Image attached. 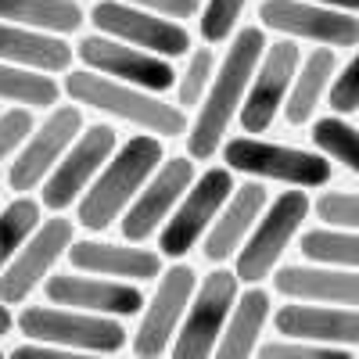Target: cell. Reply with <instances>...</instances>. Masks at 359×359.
<instances>
[{
    "label": "cell",
    "instance_id": "cell-24",
    "mask_svg": "<svg viewBox=\"0 0 359 359\" xmlns=\"http://www.w3.org/2000/svg\"><path fill=\"white\" fill-rule=\"evenodd\" d=\"M269 320V294L252 284L245 294H237V302L226 316V327L216 341V352L219 359H248L255 348H259V334Z\"/></svg>",
    "mask_w": 359,
    "mask_h": 359
},
{
    "label": "cell",
    "instance_id": "cell-3",
    "mask_svg": "<svg viewBox=\"0 0 359 359\" xmlns=\"http://www.w3.org/2000/svg\"><path fill=\"white\" fill-rule=\"evenodd\" d=\"M65 94L76 104L97 108L104 115H115L123 123L155 133V137H184L187 133V111L180 104H165L162 97H155L151 90L133 86V83H118L104 72L83 69V72H69L65 76Z\"/></svg>",
    "mask_w": 359,
    "mask_h": 359
},
{
    "label": "cell",
    "instance_id": "cell-6",
    "mask_svg": "<svg viewBox=\"0 0 359 359\" xmlns=\"http://www.w3.org/2000/svg\"><path fill=\"white\" fill-rule=\"evenodd\" d=\"M230 194H233V176H230L226 165H212V169H205L201 176H194V184L187 187V194L176 201L169 219L158 226V252H162V259H184L187 252H194Z\"/></svg>",
    "mask_w": 359,
    "mask_h": 359
},
{
    "label": "cell",
    "instance_id": "cell-21",
    "mask_svg": "<svg viewBox=\"0 0 359 359\" xmlns=\"http://www.w3.org/2000/svg\"><path fill=\"white\" fill-rule=\"evenodd\" d=\"M273 327L284 338H306L320 345H359V309L338 306H280L273 313Z\"/></svg>",
    "mask_w": 359,
    "mask_h": 359
},
{
    "label": "cell",
    "instance_id": "cell-34",
    "mask_svg": "<svg viewBox=\"0 0 359 359\" xmlns=\"http://www.w3.org/2000/svg\"><path fill=\"white\" fill-rule=\"evenodd\" d=\"M316 216L327 226H341V230H359V194L345 191H327L316 198Z\"/></svg>",
    "mask_w": 359,
    "mask_h": 359
},
{
    "label": "cell",
    "instance_id": "cell-17",
    "mask_svg": "<svg viewBox=\"0 0 359 359\" xmlns=\"http://www.w3.org/2000/svg\"><path fill=\"white\" fill-rule=\"evenodd\" d=\"M298 62H302V50L291 40L266 43L262 62H259V69L248 83V94L241 101V111H237L245 133H266L273 126V118L284 108V97L291 90V79L298 72Z\"/></svg>",
    "mask_w": 359,
    "mask_h": 359
},
{
    "label": "cell",
    "instance_id": "cell-1",
    "mask_svg": "<svg viewBox=\"0 0 359 359\" xmlns=\"http://www.w3.org/2000/svg\"><path fill=\"white\" fill-rule=\"evenodd\" d=\"M266 50V36L259 25H245L237 29L230 50L223 57V65L216 69L212 83H208L205 97L198 104V118L187 126V155L194 162H208L226 140V130L233 123V115L241 111V101L248 94V83L262 62Z\"/></svg>",
    "mask_w": 359,
    "mask_h": 359
},
{
    "label": "cell",
    "instance_id": "cell-28",
    "mask_svg": "<svg viewBox=\"0 0 359 359\" xmlns=\"http://www.w3.org/2000/svg\"><path fill=\"white\" fill-rule=\"evenodd\" d=\"M298 245H302V255H306L309 262L359 269V230H341V226L306 230Z\"/></svg>",
    "mask_w": 359,
    "mask_h": 359
},
{
    "label": "cell",
    "instance_id": "cell-2",
    "mask_svg": "<svg viewBox=\"0 0 359 359\" xmlns=\"http://www.w3.org/2000/svg\"><path fill=\"white\" fill-rule=\"evenodd\" d=\"M162 158H165L162 137L155 133H137L126 144H118L111 158L101 165V172L94 176V184L76 201L79 205L76 223L90 233H104L108 226H115V219H123L130 201L144 187V180L158 169Z\"/></svg>",
    "mask_w": 359,
    "mask_h": 359
},
{
    "label": "cell",
    "instance_id": "cell-32",
    "mask_svg": "<svg viewBox=\"0 0 359 359\" xmlns=\"http://www.w3.org/2000/svg\"><path fill=\"white\" fill-rule=\"evenodd\" d=\"M248 0H205V8H201V40L205 43H223L230 40V33L237 29V18H241Z\"/></svg>",
    "mask_w": 359,
    "mask_h": 359
},
{
    "label": "cell",
    "instance_id": "cell-4",
    "mask_svg": "<svg viewBox=\"0 0 359 359\" xmlns=\"http://www.w3.org/2000/svg\"><path fill=\"white\" fill-rule=\"evenodd\" d=\"M22 327V334L36 338V341H54L65 345L72 352H118L126 345V327L115 316L101 313H83L69 306H25L15 320Z\"/></svg>",
    "mask_w": 359,
    "mask_h": 359
},
{
    "label": "cell",
    "instance_id": "cell-39",
    "mask_svg": "<svg viewBox=\"0 0 359 359\" xmlns=\"http://www.w3.org/2000/svg\"><path fill=\"white\" fill-rule=\"evenodd\" d=\"M11 327H15L11 306H8V302H0V338H4V334H11Z\"/></svg>",
    "mask_w": 359,
    "mask_h": 359
},
{
    "label": "cell",
    "instance_id": "cell-30",
    "mask_svg": "<svg viewBox=\"0 0 359 359\" xmlns=\"http://www.w3.org/2000/svg\"><path fill=\"white\" fill-rule=\"evenodd\" d=\"M309 137H313V144L327 158L341 162L345 169H352L359 176V130L355 126H348L345 118H338V115H327V118H316V126H313Z\"/></svg>",
    "mask_w": 359,
    "mask_h": 359
},
{
    "label": "cell",
    "instance_id": "cell-12",
    "mask_svg": "<svg viewBox=\"0 0 359 359\" xmlns=\"http://www.w3.org/2000/svg\"><path fill=\"white\" fill-rule=\"evenodd\" d=\"M79 130H83V111H79V104H57V108H50V115L25 137L18 158L11 162V169H8V187H11L15 194L36 191L43 180H47V172L57 165V158L65 155V147L79 137Z\"/></svg>",
    "mask_w": 359,
    "mask_h": 359
},
{
    "label": "cell",
    "instance_id": "cell-35",
    "mask_svg": "<svg viewBox=\"0 0 359 359\" xmlns=\"http://www.w3.org/2000/svg\"><path fill=\"white\" fill-rule=\"evenodd\" d=\"M327 101H331V108H334L338 115H348V111L359 108V50H355L352 62L345 65V72L331 79Z\"/></svg>",
    "mask_w": 359,
    "mask_h": 359
},
{
    "label": "cell",
    "instance_id": "cell-15",
    "mask_svg": "<svg viewBox=\"0 0 359 359\" xmlns=\"http://www.w3.org/2000/svg\"><path fill=\"white\" fill-rule=\"evenodd\" d=\"M76 57L94 69V72H104L118 83H133V86H144L151 94H165V90L176 86V72H172V62L169 57H158L151 50H140L133 43H123L115 36H86L79 47H76Z\"/></svg>",
    "mask_w": 359,
    "mask_h": 359
},
{
    "label": "cell",
    "instance_id": "cell-25",
    "mask_svg": "<svg viewBox=\"0 0 359 359\" xmlns=\"http://www.w3.org/2000/svg\"><path fill=\"white\" fill-rule=\"evenodd\" d=\"M334 50L331 47H316L302 69L294 72L291 79V90L284 97V115L291 126H306L309 118L316 115V104L323 101V94L331 90V79H334Z\"/></svg>",
    "mask_w": 359,
    "mask_h": 359
},
{
    "label": "cell",
    "instance_id": "cell-14",
    "mask_svg": "<svg viewBox=\"0 0 359 359\" xmlns=\"http://www.w3.org/2000/svg\"><path fill=\"white\" fill-rule=\"evenodd\" d=\"M194 287H198V273L187 262H176L172 269H162L158 287L144 302V316H140V327L133 334L137 355H165L169 352V345L180 331V320H184V313L191 306Z\"/></svg>",
    "mask_w": 359,
    "mask_h": 359
},
{
    "label": "cell",
    "instance_id": "cell-11",
    "mask_svg": "<svg viewBox=\"0 0 359 359\" xmlns=\"http://www.w3.org/2000/svg\"><path fill=\"white\" fill-rule=\"evenodd\" d=\"M72 233H76V226L65 216L54 212V219H43L25 237V245L15 252V259L0 269V302H8V306L25 302L50 277L54 262L69 252Z\"/></svg>",
    "mask_w": 359,
    "mask_h": 359
},
{
    "label": "cell",
    "instance_id": "cell-36",
    "mask_svg": "<svg viewBox=\"0 0 359 359\" xmlns=\"http://www.w3.org/2000/svg\"><path fill=\"white\" fill-rule=\"evenodd\" d=\"M29 133H33V115H29V108H11L0 115V162L11 158L25 144Z\"/></svg>",
    "mask_w": 359,
    "mask_h": 359
},
{
    "label": "cell",
    "instance_id": "cell-26",
    "mask_svg": "<svg viewBox=\"0 0 359 359\" xmlns=\"http://www.w3.org/2000/svg\"><path fill=\"white\" fill-rule=\"evenodd\" d=\"M0 22L65 36V33H79L86 15L76 0H0Z\"/></svg>",
    "mask_w": 359,
    "mask_h": 359
},
{
    "label": "cell",
    "instance_id": "cell-27",
    "mask_svg": "<svg viewBox=\"0 0 359 359\" xmlns=\"http://www.w3.org/2000/svg\"><path fill=\"white\" fill-rule=\"evenodd\" d=\"M0 101L22 108H54L57 104V79L40 69H25L0 62Z\"/></svg>",
    "mask_w": 359,
    "mask_h": 359
},
{
    "label": "cell",
    "instance_id": "cell-23",
    "mask_svg": "<svg viewBox=\"0 0 359 359\" xmlns=\"http://www.w3.org/2000/svg\"><path fill=\"white\" fill-rule=\"evenodd\" d=\"M76 50L54 33H40V29H25L15 22H0V62L40 69V72H65L72 65Z\"/></svg>",
    "mask_w": 359,
    "mask_h": 359
},
{
    "label": "cell",
    "instance_id": "cell-19",
    "mask_svg": "<svg viewBox=\"0 0 359 359\" xmlns=\"http://www.w3.org/2000/svg\"><path fill=\"white\" fill-rule=\"evenodd\" d=\"M65 255H69V262L76 269H83V273L133 280V284L158 280V273H162V252L133 248V241H126V245H111V241H72Z\"/></svg>",
    "mask_w": 359,
    "mask_h": 359
},
{
    "label": "cell",
    "instance_id": "cell-16",
    "mask_svg": "<svg viewBox=\"0 0 359 359\" xmlns=\"http://www.w3.org/2000/svg\"><path fill=\"white\" fill-rule=\"evenodd\" d=\"M259 18L266 29H277L284 36L313 40L323 47H355L359 43V18L334 11L313 0H262Z\"/></svg>",
    "mask_w": 359,
    "mask_h": 359
},
{
    "label": "cell",
    "instance_id": "cell-29",
    "mask_svg": "<svg viewBox=\"0 0 359 359\" xmlns=\"http://www.w3.org/2000/svg\"><path fill=\"white\" fill-rule=\"evenodd\" d=\"M40 201H33L29 194H18L11 205L0 208V269H4L15 252L25 245V237L40 226Z\"/></svg>",
    "mask_w": 359,
    "mask_h": 359
},
{
    "label": "cell",
    "instance_id": "cell-10",
    "mask_svg": "<svg viewBox=\"0 0 359 359\" xmlns=\"http://www.w3.org/2000/svg\"><path fill=\"white\" fill-rule=\"evenodd\" d=\"M115 147H118V133L108 123H94V126L79 130V137L65 147V155L57 158V165L40 184L43 205L50 212H65L69 205H76L83 198V191L94 184L101 165L111 158Z\"/></svg>",
    "mask_w": 359,
    "mask_h": 359
},
{
    "label": "cell",
    "instance_id": "cell-40",
    "mask_svg": "<svg viewBox=\"0 0 359 359\" xmlns=\"http://www.w3.org/2000/svg\"><path fill=\"white\" fill-rule=\"evenodd\" d=\"M313 4H327V8H341V11H359V0H313Z\"/></svg>",
    "mask_w": 359,
    "mask_h": 359
},
{
    "label": "cell",
    "instance_id": "cell-8",
    "mask_svg": "<svg viewBox=\"0 0 359 359\" xmlns=\"http://www.w3.org/2000/svg\"><path fill=\"white\" fill-rule=\"evenodd\" d=\"M237 273L230 269H212L208 277H201V284L191 294V306L180 320V331L169 345V352L176 359H201L212 355L216 341L226 327V316L237 302Z\"/></svg>",
    "mask_w": 359,
    "mask_h": 359
},
{
    "label": "cell",
    "instance_id": "cell-9",
    "mask_svg": "<svg viewBox=\"0 0 359 359\" xmlns=\"http://www.w3.org/2000/svg\"><path fill=\"white\" fill-rule=\"evenodd\" d=\"M90 22L97 25V33L133 43L140 50H151L158 57H169V62L172 57H184L191 50V33L176 18L126 4V0H97L90 8Z\"/></svg>",
    "mask_w": 359,
    "mask_h": 359
},
{
    "label": "cell",
    "instance_id": "cell-38",
    "mask_svg": "<svg viewBox=\"0 0 359 359\" xmlns=\"http://www.w3.org/2000/svg\"><path fill=\"white\" fill-rule=\"evenodd\" d=\"M11 359H76V352L65 348V345H54V341L29 338L25 345H15L11 348Z\"/></svg>",
    "mask_w": 359,
    "mask_h": 359
},
{
    "label": "cell",
    "instance_id": "cell-18",
    "mask_svg": "<svg viewBox=\"0 0 359 359\" xmlns=\"http://www.w3.org/2000/svg\"><path fill=\"white\" fill-rule=\"evenodd\" d=\"M43 294L54 306H69L83 313H101V316H137L144 309V291L133 280H111L90 273H50L43 280Z\"/></svg>",
    "mask_w": 359,
    "mask_h": 359
},
{
    "label": "cell",
    "instance_id": "cell-22",
    "mask_svg": "<svg viewBox=\"0 0 359 359\" xmlns=\"http://www.w3.org/2000/svg\"><path fill=\"white\" fill-rule=\"evenodd\" d=\"M273 287L287 298H302V302L359 306V273H348L345 266H284L277 269Z\"/></svg>",
    "mask_w": 359,
    "mask_h": 359
},
{
    "label": "cell",
    "instance_id": "cell-20",
    "mask_svg": "<svg viewBox=\"0 0 359 359\" xmlns=\"http://www.w3.org/2000/svg\"><path fill=\"white\" fill-rule=\"evenodd\" d=\"M262 208H266V191L259 184L233 187V194L219 208V216L212 219V226L201 237V255L208 262H226L230 255H237V248H241L245 237L252 233L255 219L262 216Z\"/></svg>",
    "mask_w": 359,
    "mask_h": 359
},
{
    "label": "cell",
    "instance_id": "cell-33",
    "mask_svg": "<svg viewBox=\"0 0 359 359\" xmlns=\"http://www.w3.org/2000/svg\"><path fill=\"white\" fill-rule=\"evenodd\" d=\"M266 359H345L348 348L345 345H320V341H306V338H280V341H266L255 348Z\"/></svg>",
    "mask_w": 359,
    "mask_h": 359
},
{
    "label": "cell",
    "instance_id": "cell-31",
    "mask_svg": "<svg viewBox=\"0 0 359 359\" xmlns=\"http://www.w3.org/2000/svg\"><path fill=\"white\" fill-rule=\"evenodd\" d=\"M212 76H216V54H212V47H198L191 54L187 69L176 76V104L184 111L198 108L201 97H205V90H208V83H212Z\"/></svg>",
    "mask_w": 359,
    "mask_h": 359
},
{
    "label": "cell",
    "instance_id": "cell-37",
    "mask_svg": "<svg viewBox=\"0 0 359 359\" xmlns=\"http://www.w3.org/2000/svg\"><path fill=\"white\" fill-rule=\"evenodd\" d=\"M126 4H137V8H147V11H158L165 18L184 22V18H194L198 15L201 0H126Z\"/></svg>",
    "mask_w": 359,
    "mask_h": 359
},
{
    "label": "cell",
    "instance_id": "cell-7",
    "mask_svg": "<svg viewBox=\"0 0 359 359\" xmlns=\"http://www.w3.org/2000/svg\"><path fill=\"white\" fill-rule=\"evenodd\" d=\"M309 216V198L306 191H284L273 205L266 208V212L255 219L252 233L245 237V245L237 248V262H233V273L237 280L245 284H259L266 280L269 273L277 269L284 248L291 245V237L298 233V226H302V219Z\"/></svg>",
    "mask_w": 359,
    "mask_h": 359
},
{
    "label": "cell",
    "instance_id": "cell-5",
    "mask_svg": "<svg viewBox=\"0 0 359 359\" xmlns=\"http://www.w3.org/2000/svg\"><path fill=\"white\" fill-rule=\"evenodd\" d=\"M223 162L230 172H248L262 180H280L291 187H323L331 180V162L316 151H302V147L287 144H269L259 140L255 133L223 140Z\"/></svg>",
    "mask_w": 359,
    "mask_h": 359
},
{
    "label": "cell",
    "instance_id": "cell-13",
    "mask_svg": "<svg viewBox=\"0 0 359 359\" xmlns=\"http://www.w3.org/2000/svg\"><path fill=\"white\" fill-rule=\"evenodd\" d=\"M194 158H162L158 169L144 180V187L137 191V198L130 201V208L123 212L118 226H123V237L133 245H144L176 208V201L187 194V187L194 184Z\"/></svg>",
    "mask_w": 359,
    "mask_h": 359
}]
</instances>
